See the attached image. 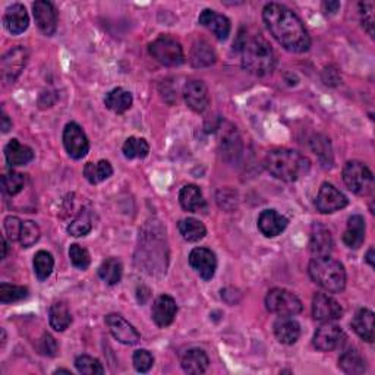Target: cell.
Listing matches in <instances>:
<instances>
[{
	"label": "cell",
	"instance_id": "1",
	"mask_svg": "<svg viewBox=\"0 0 375 375\" xmlns=\"http://www.w3.org/2000/svg\"><path fill=\"white\" fill-rule=\"evenodd\" d=\"M263 19L277 43L292 53H305L311 47L304 22L292 9L281 3H268L263 10Z\"/></svg>",
	"mask_w": 375,
	"mask_h": 375
},
{
	"label": "cell",
	"instance_id": "2",
	"mask_svg": "<svg viewBox=\"0 0 375 375\" xmlns=\"http://www.w3.org/2000/svg\"><path fill=\"white\" fill-rule=\"evenodd\" d=\"M242 67L250 73L256 76H265L274 69V51L263 35H241L239 37Z\"/></svg>",
	"mask_w": 375,
	"mask_h": 375
},
{
	"label": "cell",
	"instance_id": "3",
	"mask_svg": "<svg viewBox=\"0 0 375 375\" xmlns=\"http://www.w3.org/2000/svg\"><path fill=\"white\" fill-rule=\"evenodd\" d=\"M265 167L283 182H296L311 171V162L299 151L279 148L267 154Z\"/></svg>",
	"mask_w": 375,
	"mask_h": 375
},
{
	"label": "cell",
	"instance_id": "4",
	"mask_svg": "<svg viewBox=\"0 0 375 375\" xmlns=\"http://www.w3.org/2000/svg\"><path fill=\"white\" fill-rule=\"evenodd\" d=\"M308 271L314 283L329 293H340L346 288L345 267L340 261L331 256L313 258Z\"/></svg>",
	"mask_w": 375,
	"mask_h": 375
},
{
	"label": "cell",
	"instance_id": "5",
	"mask_svg": "<svg viewBox=\"0 0 375 375\" xmlns=\"http://www.w3.org/2000/svg\"><path fill=\"white\" fill-rule=\"evenodd\" d=\"M265 306L271 314L279 317H293L302 313V302L295 293L276 288L271 289L265 296Z\"/></svg>",
	"mask_w": 375,
	"mask_h": 375
},
{
	"label": "cell",
	"instance_id": "6",
	"mask_svg": "<svg viewBox=\"0 0 375 375\" xmlns=\"http://www.w3.org/2000/svg\"><path fill=\"white\" fill-rule=\"evenodd\" d=\"M343 180L346 186L356 195H369L374 188V176L364 163L352 160L343 167Z\"/></svg>",
	"mask_w": 375,
	"mask_h": 375
},
{
	"label": "cell",
	"instance_id": "7",
	"mask_svg": "<svg viewBox=\"0 0 375 375\" xmlns=\"http://www.w3.org/2000/svg\"><path fill=\"white\" fill-rule=\"evenodd\" d=\"M150 55L164 67H179L185 62L184 49L175 38L162 35L154 40L150 47Z\"/></svg>",
	"mask_w": 375,
	"mask_h": 375
},
{
	"label": "cell",
	"instance_id": "8",
	"mask_svg": "<svg viewBox=\"0 0 375 375\" xmlns=\"http://www.w3.org/2000/svg\"><path fill=\"white\" fill-rule=\"evenodd\" d=\"M63 146L69 157L80 160L87 156L89 150V142L84 129L75 122L68 123L63 129Z\"/></svg>",
	"mask_w": 375,
	"mask_h": 375
},
{
	"label": "cell",
	"instance_id": "9",
	"mask_svg": "<svg viewBox=\"0 0 375 375\" xmlns=\"http://www.w3.org/2000/svg\"><path fill=\"white\" fill-rule=\"evenodd\" d=\"M347 340L346 333L342 327L331 324V322H324L314 334V346L320 352H333L335 349H340Z\"/></svg>",
	"mask_w": 375,
	"mask_h": 375
},
{
	"label": "cell",
	"instance_id": "10",
	"mask_svg": "<svg viewBox=\"0 0 375 375\" xmlns=\"http://www.w3.org/2000/svg\"><path fill=\"white\" fill-rule=\"evenodd\" d=\"M347 204H349L347 197L338 188L327 182L321 185L315 200V207L320 213L331 214L339 210H343Z\"/></svg>",
	"mask_w": 375,
	"mask_h": 375
},
{
	"label": "cell",
	"instance_id": "11",
	"mask_svg": "<svg viewBox=\"0 0 375 375\" xmlns=\"http://www.w3.org/2000/svg\"><path fill=\"white\" fill-rule=\"evenodd\" d=\"M28 60V50L18 46L9 50L2 59V78L6 84L15 82Z\"/></svg>",
	"mask_w": 375,
	"mask_h": 375
},
{
	"label": "cell",
	"instance_id": "12",
	"mask_svg": "<svg viewBox=\"0 0 375 375\" xmlns=\"http://www.w3.org/2000/svg\"><path fill=\"white\" fill-rule=\"evenodd\" d=\"M313 315L320 322L338 321L343 315L340 304L326 293H315L313 299Z\"/></svg>",
	"mask_w": 375,
	"mask_h": 375
},
{
	"label": "cell",
	"instance_id": "13",
	"mask_svg": "<svg viewBox=\"0 0 375 375\" xmlns=\"http://www.w3.org/2000/svg\"><path fill=\"white\" fill-rule=\"evenodd\" d=\"M33 14L38 30L44 35H53L58 30V12L47 0H38L33 5Z\"/></svg>",
	"mask_w": 375,
	"mask_h": 375
},
{
	"label": "cell",
	"instance_id": "14",
	"mask_svg": "<svg viewBox=\"0 0 375 375\" xmlns=\"http://www.w3.org/2000/svg\"><path fill=\"white\" fill-rule=\"evenodd\" d=\"M189 264L197 271L200 277L209 281L214 277L217 270V258L209 248H195L189 254Z\"/></svg>",
	"mask_w": 375,
	"mask_h": 375
},
{
	"label": "cell",
	"instance_id": "15",
	"mask_svg": "<svg viewBox=\"0 0 375 375\" xmlns=\"http://www.w3.org/2000/svg\"><path fill=\"white\" fill-rule=\"evenodd\" d=\"M186 106L195 113H202L210 106V94L207 85L200 80H191L184 88Z\"/></svg>",
	"mask_w": 375,
	"mask_h": 375
},
{
	"label": "cell",
	"instance_id": "16",
	"mask_svg": "<svg viewBox=\"0 0 375 375\" xmlns=\"http://www.w3.org/2000/svg\"><path fill=\"white\" fill-rule=\"evenodd\" d=\"M106 324L112 333L113 338L123 343V345H137L141 340L139 333L135 330V327L119 314H109L106 317Z\"/></svg>",
	"mask_w": 375,
	"mask_h": 375
},
{
	"label": "cell",
	"instance_id": "17",
	"mask_svg": "<svg viewBox=\"0 0 375 375\" xmlns=\"http://www.w3.org/2000/svg\"><path fill=\"white\" fill-rule=\"evenodd\" d=\"M333 236L331 232L321 223H314L309 236V251L313 256H330L333 251Z\"/></svg>",
	"mask_w": 375,
	"mask_h": 375
},
{
	"label": "cell",
	"instance_id": "18",
	"mask_svg": "<svg viewBox=\"0 0 375 375\" xmlns=\"http://www.w3.org/2000/svg\"><path fill=\"white\" fill-rule=\"evenodd\" d=\"M152 320L159 327H169L176 318L177 305L169 295L159 296L152 305Z\"/></svg>",
	"mask_w": 375,
	"mask_h": 375
},
{
	"label": "cell",
	"instance_id": "19",
	"mask_svg": "<svg viewBox=\"0 0 375 375\" xmlns=\"http://www.w3.org/2000/svg\"><path fill=\"white\" fill-rule=\"evenodd\" d=\"M198 22L207 30H210L220 42L226 40L232 30L229 18L217 14V12L213 9H204L198 18Z\"/></svg>",
	"mask_w": 375,
	"mask_h": 375
},
{
	"label": "cell",
	"instance_id": "20",
	"mask_svg": "<svg viewBox=\"0 0 375 375\" xmlns=\"http://www.w3.org/2000/svg\"><path fill=\"white\" fill-rule=\"evenodd\" d=\"M289 220L276 210H264L258 217V229L267 238L279 236L288 227Z\"/></svg>",
	"mask_w": 375,
	"mask_h": 375
},
{
	"label": "cell",
	"instance_id": "21",
	"mask_svg": "<svg viewBox=\"0 0 375 375\" xmlns=\"http://www.w3.org/2000/svg\"><path fill=\"white\" fill-rule=\"evenodd\" d=\"M3 24L10 34L14 35L22 34L30 25V17L27 9H25V6L21 3L10 5L5 12Z\"/></svg>",
	"mask_w": 375,
	"mask_h": 375
},
{
	"label": "cell",
	"instance_id": "22",
	"mask_svg": "<svg viewBox=\"0 0 375 375\" xmlns=\"http://www.w3.org/2000/svg\"><path fill=\"white\" fill-rule=\"evenodd\" d=\"M179 202L182 205V209L189 213L207 214V211H209L202 192L197 185H185L180 189Z\"/></svg>",
	"mask_w": 375,
	"mask_h": 375
},
{
	"label": "cell",
	"instance_id": "23",
	"mask_svg": "<svg viewBox=\"0 0 375 375\" xmlns=\"http://www.w3.org/2000/svg\"><path fill=\"white\" fill-rule=\"evenodd\" d=\"M274 335L283 345H295L301 338V324L290 317H280L274 322Z\"/></svg>",
	"mask_w": 375,
	"mask_h": 375
},
{
	"label": "cell",
	"instance_id": "24",
	"mask_svg": "<svg viewBox=\"0 0 375 375\" xmlns=\"http://www.w3.org/2000/svg\"><path fill=\"white\" fill-rule=\"evenodd\" d=\"M5 159L10 169H14L33 162L34 151L28 146L21 144L18 139H10L5 147Z\"/></svg>",
	"mask_w": 375,
	"mask_h": 375
},
{
	"label": "cell",
	"instance_id": "25",
	"mask_svg": "<svg viewBox=\"0 0 375 375\" xmlns=\"http://www.w3.org/2000/svg\"><path fill=\"white\" fill-rule=\"evenodd\" d=\"M365 241V220L362 216L355 214L349 217L347 229L343 235V242L347 248L358 250Z\"/></svg>",
	"mask_w": 375,
	"mask_h": 375
},
{
	"label": "cell",
	"instance_id": "26",
	"mask_svg": "<svg viewBox=\"0 0 375 375\" xmlns=\"http://www.w3.org/2000/svg\"><path fill=\"white\" fill-rule=\"evenodd\" d=\"M351 326L362 340L368 343L374 342V313L368 308H362L355 314Z\"/></svg>",
	"mask_w": 375,
	"mask_h": 375
},
{
	"label": "cell",
	"instance_id": "27",
	"mask_svg": "<svg viewBox=\"0 0 375 375\" xmlns=\"http://www.w3.org/2000/svg\"><path fill=\"white\" fill-rule=\"evenodd\" d=\"M182 368L186 374H204L207 369H209L210 365V359L207 356V354L202 351V349H189L182 356Z\"/></svg>",
	"mask_w": 375,
	"mask_h": 375
},
{
	"label": "cell",
	"instance_id": "28",
	"mask_svg": "<svg viewBox=\"0 0 375 375\" xmlns=\"http://www.w3.org/2000/svg\"><path fill=\"white\" fill-rule=\"evenodd\" d=\"M216 51L205 40H197L191 49V63L193 68H207L216 63Z\"/></svg>",
	"mask_w": 375,
	"mask_h": 375
},
{
	"label": "cell",
	"instance_id": "29",
	"mask_svg": "<svg viewBox=\"0 0 375 375\" xmlns=\"http://www.w3.org/2000/svg\"><path fill=\"white\" fill-rule=\"evenodd\" d=\"M132 103H134L132 94L121 87L112 89V91H109L105 97L106 107L118 114L125 113L126 110L131 109Z\"/></svg>",
	"mask_w": 375,
	"mask_h": 375
},
{
	"label": "cell",
	"instance_id": "30",
	"mask_svg": "<svg viewBox=\"0 0 375 375\" xmlns=\"http://www.w3.org/2000/svg\"><path fill=\"white\" fill-rule=\"evenodd\" d=\"M339 368L349 375L364 374L367 369V362L356 349H347L339 358Z\"/></svg>",
	"mask_w": 375,
	"mask_h": 375
},
{
	"label": "cell",
	"instance_id": "31",
	"mask_svg": "<svg viewBox=\"0 0 375 375\" xmlns=\"http://www.w3.org/2000/svg\"><path fill=\"white\" fill-rule=\"evenodd\" d=\"M49 321L51 329L56 331H64L72 322V315L68 305L64 302H56L49 309Z\"/></svg>",
	"mask_w": 375,
	"mask_h": 375
},
{
	"label": "cell",
	"instance_id": "32",
	"mask_svg": "<svg viewBox=\"0 0 375 375\" xmlns=\"http://www.w3.org/2000/svg\"><path fill=\"white\" fill-rule=\"evenodd\" d=\"M113 175V167L107 160H100L97 163H87L84 167V176L91 185L101 184Z\"/></svg>",
	"mask_w": 375,
	"mask_h": 375
},
{
	"label": "cell",
	"instance_id": "33",
	"mask_svg": "<svg viewBox=\"0 0 375 375\" xmlns=\"http://www.w3.org/2000/svg\"><path fill=\"white\" fill-rule=\"evenodd\" d=\"M123 267L118 258H107L98 267V276L109 286H114L122 280Z\"/></svg>",
	"mask_w": 375,
	"mask_h": 375
},
{
	"label": "cell",
	"instance_id": "34",
	"mask_svg": "<svg viewBox=\"0 0 375 375\" xmlns=\"http://www.w3.org/2000/svg\"><path fill=\"white\" fill-rule=\"evenodd\" d=\"M177 229L180 232V235L188 242H198L205 238L207 235V229L205 226L197 218H184L177 223Z\"/></svg>",
	"mask_w": 375,
	"mask_h": 375
},
{
	"label": "cell",
	"instance_id": "35",
	"mask_svg": "<svg viewBox=\"0 0 375 375\" xmlns=\"http://www.w3.org/2000/svg\"><path fill=\"white\" fill-rule=\"evenodd\" d=\"M123 156L128 160H134V159H146L150 152V146L148 142L144 138H137L131 137L125 141V144L122 147Z\"/></svg>",
	"mask_w": 375,
	"mask_h": 375
},
{
	"label": "cell",
	"instance_id": "36",
	"mask_svg": "<svg viewBox=\"0 0 375 375\" xmlns=\"http://www.w3.org/2000/svg\"><path fill=\"white\" fill-rule=\"evenodd\" d=\"M93 230V216L91 211L82 209L80 214L73 218V222L68 226V234L75 238L88 235Z\"/></svg>",
	"mask_w": 375,
	"mask_h": 375
},
{
	"label": "cell",
	"instance_id": "37",
	"mask_svg": "<svg viewBox=\"0 0 375 375\" xmlns=\"http://www.w3.org/2000/svg\"><path fill=\"white\" fill-rule=\"evenodd\" d=\"M55 267V258L47 251H38L34 256V273L40 281H44L50 277Z\"/></svg>",
	"mask_w": 375,
	"mask_h": 375
},
{
	"label": "cell",
	"instance_id": "38",
	"mask_svg": "<svg viewBox=\"0 0 375 375\" xmlns=\"http://www.w3.org/2000/svg\"><path fill=\"white\" fill-rule=\"evenodd\" d=\"M28 296V289L24 286H17V284L2 283L0 284V302L3 305L19 302Z\"/></svg>",
	"mask_w": 375,
	"mask_h": 375
},
{
	"label": "cell",
	"instance_id": "39",
	"mask_svg": "<svg viewBox=\"0 0 375 375\" xmlns=\"http://www.w3.org/2000/svg\"><path fill=\"white\" fill-rule=\"evenodd\" d=\"M75 367H76V369H78L80 374H85V375L105 374V368H103L101 362L93 356H88V355H81V356L76 358Z\"/></svg>",
	"mask_w": 375,
	"mask_h": 375
},
{
	"label": "cell",
	"instance_id": "40",
	"mask_svg": "<svg viewBox=\"0 0 375 375\" xmlns=\"http://www.w3.org/2000/svg\"><path fill=\"white\" fill-rule=\"evenodd\" d=\"M40 227L37 226L34 222H22V229H21V235H19V242L24 248H31L33 245H35L40 239Z\"/></svg>",
	"mask_w": 375,
	"mask_h": 375
},
{
	"label": "cell",
	"instance_id": "41",
	"mask_svg": "<svg viewBox=\"0 0 375 375\" xmlns=\"http://www.w3.org/2000/svg\"><path fill=\"white\" fill-rule=\"evenodd\" d=\"M24 184H25V177L22 173L12 171V172L2 176L3 191L10 197H14V195H17V193H19L24 188Z\"/></svg>",
	"mask_w": 375,
	"mask_h": 375
},
{
	"label": "cell",
	"instance_id": "42",
	"mask_svg": "<svg viewBox=\"0 0 375 375\" xmlns=\"http://www.w3.org/2000/svg\"><path fill=\"white\" fill-rule=\"evenodd\" d=\"M69 258H71L73 267L80 268V270H87L89 267V264H91V256H89V252L78 243L71 245Z\"/></svg>",
	"mask_w": 375,
	"mask_h": 375
},
{
	"label": "cell",
	"instance_id": "43",
	"mask_svg": "<svg viewBox=\"0 0 375 375\" xmlns=\"http://www.w3.org/2000/svg\"><path fill=\"white\" fill-rule=\"evenodd\" d=\"M132 362H134V367H135V369L138 372L146 374V372H148L152 368V365H154V358L147 351V349H138V351L134 352Z\"/></svg>",
	"mask_w": 375,
	"mask_h": 375
},
{
	"label": "cell",
	"instance_id": "44",
	"mask_svg": "<svg viewBox=\"0 0 375 375\" xmlns=\"http://www.w3.org/2000/svg\"><path fill=\"white\" fill-rule=\"evenodd\" d=\"M21 229H22V222L18 217L9 216L5 218V234L10 242L19 241Z\"/></svg>",
	"mask_w": 375,
	"mask_h": 375
},
{
	"label": "cell",
	"instance_id": "45",
	"mask_svg": "<svg viewBox=\"0 0 375 375\" xmlns=\"http://www.w3.org/2000/svg\"><path fill=\"white\" fill-rule=\"evenodd\" d=\"M360 8V18H362V27L367 30V33L374 37V3H359Z\"/></svg>",
	"mask_w": 375,
	"mask_h": 375
},
{
	"label": "cell",
	"instance_id": "46",
	"mask_svg": "<svg viewBox=\"0 0 375 375\" xmlns=\"http://www.w3.org/2000/svg\"><path fill=\"white\" fill-rule=\"evenodd\" d=\"M38 351H40L42 355H46V356H56V354L59 351V346L50 334H44L43 338L40 339V346H38Z\"/></svg>",
	"mask_w": 375,
	"mask_h": 375
},
{
	"label": "cell",
	"instance_id": "47",
	"mask_svg": "<svg viewBox=\"0 0 375 375\" xmlns=\"http://www.w3.org/2000/svg\"><path fill=\"white\" fill-rule=\"evenodd\" d=\"M322 8L326 9L327 14H335L340 9V3L339 2H324L322 3Z\"/></svg>",
	"mask_w": 375,
	"mask_h": 375
},
{
	"label": "cell",
	"instance_id": "48",
	"mask_svg": "<svg viewBox=\"0 0 375 375\" xmlns=\"http://www.w3.org/2000/svg\"><path fill=\"white\" fill-rule=\"evenodd\" d=\"M10 128H12V122L9 121L8 114L3 112V114H2V132L6 134Z\"/></svg>",
	"mask_w": 375,
	"mask_h": 375
},
{
	"label": "cell",
	"instance_id": "49",
	"mask_svg": "<svg viewBox=\"0 0 375 375\" xmlns=\"http://www.w3.org/2000/svg\"><path fill=\"white\" fill-rule=\"evenodd\" d=\"M372 254H374V248H369V251H368V254H367V263H368L371 267H374V258H372Z\"/></svg>",
	"mask_w": 375,
	"mask_h": 375
},
{
	"label": "cell",
	"instance_id": "50",
	"mask_svg": "<svg viewBox=\"0 0 375 375\" xmlns=\"http://www.w3.org/2000/svg\"><path fill=\"white\" fill-rule=\"evenodd\" d=\"M2 242H3V254H2V258H3V260H5V258H6V252H8V242H6L5 236H3Z\"/></svg>",
	"mask_w": 375,
	"mask_h": 375
}]
</instances>
